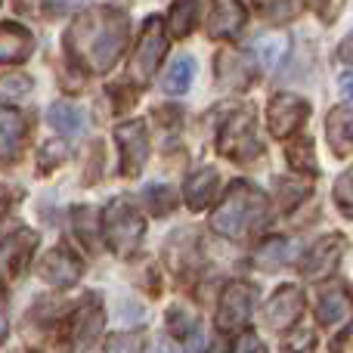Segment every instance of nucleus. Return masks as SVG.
<instances>
[{
    "instance_id": "1",
    "label": "nucleus",
    "mask_w": 353,
    "mask_h": 353,
    "mask_svg": "<svg viewBox=\"0 0 353 353\" xmlns=\"http://www.w3.org/2000/svg\"><path fill=\"white\" fill-rule=\"evenodd\" d=\"M130 37V22L121 10L93 6L81 12L65 34V50L74 62L87 65L90 72H109L121 59Z\"/></svg>"
},
{
    "instance_id": "2",
    "label": "nucleus",
    "mask_w": 353,
    "mask_h": 353,
    "mask_svg": "<svg viewBox=\"0 0 353 353\" xmlns=\"http://www.w3.org/2000/svg\"><path fill=\"white\" fill-rule=\"evenodd\" d=\"M270 220V199L251 180H236L211 214V230L223 239H245Z\"/></svg>"
},
{
    "instance_id": "3",
    "label": "nucleus",
    "mask_w": 353,
    "mask_h": 353,
    "mask_svg": "<svg viewBox=\"0 0 353 353\" xmlns=\"http://www.w3.org/2000/svg\"><path fill=\"white\" fill-rule=\"evenodd\" d=\"M103 236L118 257H130L143 245L146 217H143L140 208L128 195H118V199L109 201V208L103 214Z\"/></svg>"
},
{
    "instance_id": "4",
    "label": "nucleus",
    "mask_w": 353,
    "mask_h": 353,
    "mask_svg": "<svg viewBox=\"0 0 353 353\" xmlns=\"http://www.w3.org/2000/svg\"><path fill=\"white\" fill-rule=\"evenodd\" d=\"M217 152L230 161H254L263 155V143L257 137V124H254V112L251 109H239L230 115V121L220 128L217 137Z\"/></svg>"
},
{
    "instance_id": "5",
    "label": "nucleus",
    "mask_w": 353,
    "mask_h": 353,
    "mask_svg": "<svg viewBox=\"0 0 353 353\" xmlns=\"http://www.w3.org/2000/svg\"><path fill=\"white\" fill-rule=\"evenodd\" d=\"M165 53H168L165 25H161L159 16H152V19H146V25H143V34H140V41H137L134 59H130V68H128L130 81H134L137 87H146L149 81L155 78V72H159Z\"/></svg>"
},
{
    "instance_id": "6",
    "label": "nucleus",
    "mask_w": 353,
    "mask_h": 353,
    "mask_svg": "<svg viewBox=\"0 0 353 353\" xmlns=\"http://www.w3.org/2000/svg\"><path fill=\"white\" fill-rule=\"evenodd\" d=\"M257 304V288L248 282H230V285L220 292L217 301V329L220 332H239L242 325H248L251 313Z\"/></svg>"
},
{
    "instance_id": "7",
    "label": "nucleus",
    "mask_w": 353,
    "mask_h": 353,
    "mask_svg": "<svg viewBox=\"0 0 353 353\" xmlns=\"http://www.w3.org/2000/svg\"><path fill=\"white\" fill-rule=\"evenodd\" d=\"M310 115V103L298 93H276L267 105V128L276 140L294 137Z\"/></svg>"
},
{
    "instance_id": "8",
    "label": "nucleus",
    "mask_w": 353,
    "mask_h": 353,
    "mask_svg": "<svg viewBox=\"0 0 353 353\" xmlns=\"http://www.w3.org/2000/svg\"><path fill=\"white\" fill-rule=\"evenodd\" d=\"M115 143L121 152V174L124 176H140L143 168L149 161V134L146 124L137 121H124L115 128Z\"/></svg>"
},
{
    "instance_id": "9",
    "label": "nucleus",
    "mask_w": 353,
    "mask_h": 353,
    "mask_svg": "<svg viewBox=\"0 0 353 353\" xmlns=\"http://www.w3.org/2000/svg\"><path fill=\"white\" fill-rule=\"evenodd\" d=\"M301 313H304V292L294 285H279L270 294L267 307H263V323H267L270 332L285 335L301 319Z\"/></svg>"
},
{
    "instance_id": "10",
    "label": "nucleus",
    "mask_w": 353,
    "mask_h": 353,
    "mask_svg": "<svg viewBox=\"0 0 353 353\" xmlns=\"http://www.w3.org/2000/svg\"><path fill=\"white\" fill-rule=\"evenodd\" d=\"M344 251H347V239L338 236V232H332V236H323L316 245L310 248V254L301 261V273L307 276V279H329V276H335V270L341 267V257Z\"/></svg>"
},
{
    "instance_id": "11",
    "label": "nucleus",
    "mask_w": 353,
    "mask_h": 353,
    "mask_svg": "<svg viewBox=\"0 0 353 353\" xmlns=\"http://www.w3.org/2000/svg\"><path fill=\"white\" fill-rule=\"evenodd\" d=\"M103 329H105L103 301H99V294H87V301L78 307V313H74V323H72L74 347H78V350H90L93 344L99 341Z\"/></svg>"
},
{
    "instance_id": "12",
    "label": "nucleus",
    "mask_w": 353,
    "mask_h": 353,
    "mask_svg": "<svg viewBox=\"0 0 353 353\" xmlns=\"http://www.w3.org/2000/svg\"><path fill=\"white\" fill-rule=\"evenodd\" d=\"M34 248H37V236H34V232L25 230V226L12 230L10 236L0 242V273H3V276H19L31 263Z\"/></svg>"
},
{
    "instance_id": "13",
    "label": "nucleus",
    "mask_w": 353,
    "mask_h": 353,
    "mask_svg": "<svg viewBox=\"0 0 353 353\" xmlns=\"http://www.w3.org/2000/svg\"><path fill=\"white\" fill-rule=\"evenodd\" d=\"M81 273H84V263L65 248H53L41 263H37V276H41L43 282H50V285L68 288L81 279Z\"/></svg>"
},
{
    "instance_id": "14",
    "label": "nucleus",
    "mask_w": 353,
    "mask_h": 353,
    "mask_svg": "<svg viewBox=\"0 0 353 353\" xmlns=\"http://www.w3.org/2000/svg\"><path fill=\"white\" fill-rule=\"evenodd\" d=\"M248 25V6L242 0H214L208 16V34L211 37H236Z\"/></svg>"
},
{
    "instance_id": "15",
    "label": "nucleus",
    "mask_w": 353,
    "mask_h": 353,
    "mask_svg": "<svg viewBox=\"0 0 353 353\" xmlns=\"http://www.w3.org/2000/svg\"><path fill=\"white\" fill-rule=\"evenodd\" d=\"M350 310H353V292H350V285H344V282H338L335 288L323 292V298L316 301V319H319V325H338V323H344V319L350 316Z\"/></svg>"
},
{
    "instance_id": "16",
    "label": "nucleus",
    "mask_w": 353,
    "mask_h": 353,
    "mask_svg": "<svg viewBox=\"0 0 353 353\" xmlns=\"http://www.w3.org/2000/svg\"><path fill=\"white\" fill-rule=\"evenodd\" d=\"M325 140L335 155H350L353 152V112L347 105H335L325 115Z\"/></svg>"
},
{
    "instance_id": "17",
    "label": "nucleus",
    "mask_w": 353,
    "mask_h": 353,
    "mask_svg": "<svg viewBox=\"0 0 353 353\" xmlns=\"http://www.w3.org/2000/svg\"><path fill=\"white\" fill-rule=\"evenodd\" d=\"M34 53V34L16 22L0 25V62H25Z\"/></svg>"
},
{
    "instance_id": "18",
    "label": "nucleus",
    "mask_w": 353,
    "mask_h": 353,
    "mask_svg": "<svg viewBox=\"0 0 353 353\" xmlns=\"http://www.w3.org/2000/svg\"><path fill=\"white\" fill-rule=\"evenodd\" d=\"M217 183H220V174L214 168H199L186 176L183 183V199L192 211H201V208L211 205V199L217 195Z\"/></svg>"
},
{
    "instance_id": "19",
    "label": "nucleus",
    "mask_w": 353,
    "mask_h": 353,
    "mask_svg": "<svg viewBox=\"0 0 353 353\" xmlns=\"http://www.w3.org/2000/svg\"><path fill=\"white\" fill-rule=\"evenodd\" d=\"M25 130H28V121L22 112L0 105V161L16 159L25 143Z\"/></svg>"
},
{
    "instance_id": "20",
    "label": "nucleus",
    "mask_w": 353,
    "mask_h": 353,
    "mask_svg": "<svg viewBox=\"0 0 353 353\" xmlns=\"http://www.w3.org/2000/svg\"><path fill=\"white\" fill-rule=\"evenodd\" d=\"M214 74H217V81L223 87L245 90V87H251V81H254V65L239 53H220L217 62H214Z\"/></svg>"
},
{
    "instance_id": "21",
    "label": "nucleus",
    "mask_w": 353,
    "mask_h": 353,
    "mask_svg": "<svg viewBox=\"0 0 353 353\" xmlns=\"http://www.w3.org/2000/svg\"><path fill=\"white\" fill-rule=\"evenodd\" d=\"M298 251V245L292 242V239L285 236H270L267 242L261 245V248L254 251V257H251V263H254L257 270H263V273H276V270H282L288 263V257Z\"/></svg>"
},
{
    "instance_id": "22",
    "label": "nucleus",
    "mask_w": 353,
    "mask_h": 353,
    "mask_svg": "<svg viewBox=\"0 0 353 353\" xmlns=\"http://www.w3.org/2000/svg\"><path fill=\"white\" fill-rule=\"evenodd\" d=\"M288 50H292V37L288 34H261L254 41V53L267 72H276L285 62Z\"/></svg>"
},
{
    "instance_id": "23",
    "label": "nucleus",
    "mask_w": 353,
    "mask_h": 353,
    "mask_svg": "<svg viewBox=\"0 0 353 353\" xmlns=\"http://www.w3.org/2000/svg\"><path fill=\"white\" fill-rule=\"evenodd\" d=\"M47 118L59 134H78V130L84 128V112L72 103H53L47 112Z\"/></svg>"
},
{
    "instance_id": "24",
    "label": "nucleus",
    "mask_w": 353,
    "mask_h": 353,
    "mask_svg": "<svg viewBox=\"0 0 353 353\" xmlns=\"http://www.w3.org/2000/svg\"><path fill=\"white\" fill-rule=\"evenodd\" d=\"M192 74H195V62L192 56H180V59H174L171 65H168L165 72V93H186L189 84H192Z\"/></svg>"
},
{
    "instance_id": "25",
    "label": "nucleus",
    "mask_w": 353,
    "mask_h": 353,
    "mask_svg": "<svg viewBox=\"0 0 353 353\" xmlns=\"http://www.w3.org/2000/svg\"><path fill=\"white\" fill-rule=\"evenodd\" d=\"M285 159L294 171L301 174H319L316 165V152H313V140L310 137H301V140H292V146L285 149Z\"/></svg>"
},
{
    "instance_id": "26",
    "label": "nucleus",
    "mask_w": 353,
    "mask_h": 353,
    "mask_svg": "<svg viewBox=\"0 0 353 353\" xmlns=\"http://www.w3.org/2000/svg\"><path fill=\"white\" fill-rule=\"evenodd\" d=\"M195 19H199V0H176L168 16V28L174 37H186L195 28Z\"/></svg>"
},
{
    "instance_id": "27",
    "label": "nucleus",
    "mask_w": 353,
    "mask_h": 353,
    "mask_svg": "<svg viewBox=\"0 0 353 353\" xmlns=\"http://www.w3.org/2000/svg\"><path fill=\"white\" fill-rule=\"evenodd\" d=\"M257 10H261V16L267 19V22H288V19H294L301 10H304V0H254Z\"/></svg>"
},
{
    "instance_id": "28",
    "label": "nucleus",
    "mask_w": 353,
    "mask_h": 353,
    "mask_svg": "<svg viewBox=\"0 0 353 353\" xmlns=\"http://www.w3.org/2000/svg\"><path fill=\"white\" fill-rule=\"evenodd\" d=\"M276 189H279V201L285 211H292V208H298L304 199H310L313 186L304 180H288V176H279L276 180Z\"/></svg>"
},
{
    "instance_id": "29",
    "label": "nucleus",
    "mask_w": 353,
    "mask_h": 353,
    "mask_svg": "<svg viewBox=\"0 0 353 353\" xmlns=\"http://www.w3.org/2000/svg\"><path fill=\"white\" fill-rule=\"evenodd\" d=\"M72 220H74V230H78V236H81V242H87L93 248L97 245V217H93V211L90 208H74V214H72Z\"/></svg>"
},
{
    "instance_id": "30",
    "label": "nucleus",
    "mask_w": 353,
    "mask_h": 353,
    "mask_svg": "<svg viewBox=\"0 0 353 353\" xmlns=\"http://www.w3.org/2000/svg\"><path fill=\"white\" fill-rule=\"evenodd\" d=\"M335 201H338V208H341L347 217H353V168H347L341 176L335 180Z\"/></svg>"
},
{
    "instance_id": "31",
    "label": "nucleus",
    "mask_w": 353,
    "mask_h": 353,
    "mask_svg": "<svg viewBox=\"0 0 353 353\" xmlns=\"http://www.w3.org/2000/svg\"><path fill=\"white\" fill-rule=\"evenodd\" d=\"M168 329L174 332V335H180V338H186V335H195V319L189 316L183 307H171V313H168Z\"/></svg>"
},
{
    "instance_id": "32",
    "label": "nucleus",
    "mask_w": 353,
    "mask_h": 353,
    "mask_svg": "<svg viewBox=\"0 0 353 353\" xmlns=\"http://www.w3.org/2000/svg\"><path fill=\"white\" fill-rule=\"evenodd\" d=\"M65 155H68V146L65 143H59V140H53V143H47V146L41 149V171H53V168H59L62 161H65Z\"/></svg>"
},
{
    "instance_id": "33",
    "label": "nucleus",
    "mask_w": 353,
    "mask_h": 353,
    "mask_svg": "<svg viewBox=\"0 0 353 353\" xmlns=\"http://www.w3.org/2000/svg\"><path fill=\"white\" fill-rule=\"evenodd\" d=\"M146 201L152 205L155 214L174 211V195H171V189H168V186H149L146 189Z\"/></svg>"
},
{
    "instance_id": "34",
    "label": "nucleus",
    "mask_w": 353,
    "mask_h": 353,
    "mask_svg": "<svg viewBox=\"0 0 353 353\" xmlns=\"http://www.w3.org/2000/svg\"><path fill=\"white\" fill-rule=\"evenodd\" d=\"M31 90V81L25 74H12V78H3L0 81V93L3 97H25Z\"/></svg>"
},
{
    "instance_id": "35",
    "label": "nucleus",
    "mask_w": 353,
    "mask_h": 353,
    "mask_svg": "<svg viewBox=\"0 0 353 353\" xmlns=\"http://www.w3.org/2000/svg\"><path fill=\"white\" fill-rule=\"evenodd\" d=\"M232 350L236 353H263L267 350V344H263L257 335H251V332H242V338L232 341Z\"/></svg>"
},
{
    "instance_id": "36",
    "label": "nucleus",
    "mask_w": 353,
    "mask_h": 353,
    "mask_svg": "<svg viewBox=\"0 0 353 353\" xmlns=\"http://www.w3.org/2000/svg\"><path fill=\"white\" fill-rule=\"evenodd\" d=\"M109 350H143L146 344H143V338H137V335H118V338H109V344H105Z\"/></svg>"
},
{
    "instance_id": "37",
    "label": "nucleus",
    "mask_w": 353,
    "mask_h": 353,
    "mask_svg": "<svg viewBox=\"0 0 353 353\" xmlns=\"http://www.w3.org/2000/svg\"><path fill=\"white\" fill-rule=\"evenodd\" d=\"M316 3V10H319V16L325 19V22H332V19L338 16V10L344 6V0H313Z\"/></svg>"
},
{
    "instance_id": "38",
    "label": "nucleus",
    "mask_w": 353,
    "mask_h": 353,
    "mask_svg": "<svg viewBox=\"0 0 353 353\" xmlns=\"http://www.w3.org/2000/svg\"><path fill=\"white\" fill-rule=\"evenodd\" d=\"M6 332H10V310H6V292L0 285V341L6 338Z\"/></svg>"
},
{
    "instance_id": "39",
    "label": "nucleus",
    "mask_w": 353,
    "mask_h": 353,
    "mask_svg": "<svg viewBox=\"0 0 353 353\" xmlns=\"http://www.w3.org/2000/svg\"><path fill=\"white\" fill-rule=\"evenodd\" d=\"M81 3H87V0H47V6L53 12H68V10H78Z\"/></svg>"
},
{
    "instance_id": "40",
    "label": "nucleus",
    "mask_w": 353,
    "mask_h": 353,
    "mask_svg": "<svg viewBox=\"0 0 353 353\" xmlns=\"http://www.w3.org/2000/svg\"><path fill=\"white\" fill-rule=\"evenodd\" d=\"M313 332H301V338H294V341H285V350H298V347H313Z\"/></svg>"
},
{
    "instance_id": "41",
    "label": "nucleus",
    "mask_w": 353,
    "mask_h": 353,
    "mask_svg": "<svg viewBox=\"0 0 353 353\" xmlns=\"http://www.w3.org/2000/svg\"><path fill=\"white\" fill-rule=\"evenodd\" d=\"M338 90H341V97L353 99V72H347V74H341V78H338Z\"/></svg>"
},
{
    "instance_id": "42",
    "label": "nucleus",
    "mask_w": 353,
    "mask_h": 353,
    "mask_svg": "<svg viewBox=\"0 0 353 353\" xmlns=\"http://www.w3.org/2000/svg\"><path fill=\"white\" fill-rule=\"evenodd\" d=\"M338 59H344V62H353V34L347 37V41L338 47Z\"/></svg>"
}]
</instances>
